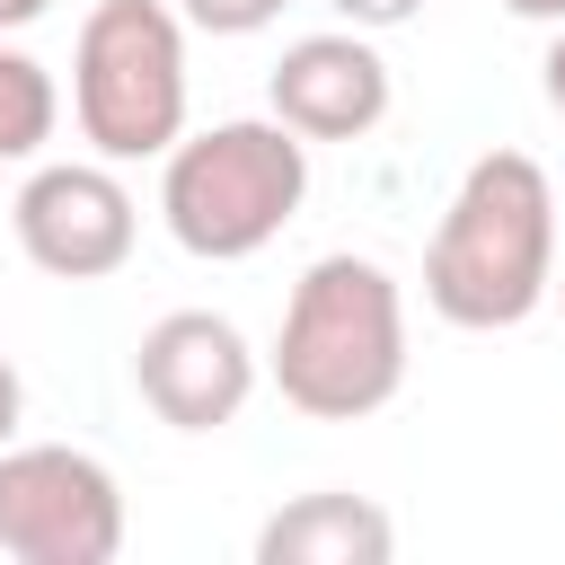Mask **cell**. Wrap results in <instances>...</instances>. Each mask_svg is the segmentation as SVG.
Masks as SVG:
<instances>
[{
    "mask_svg": "<svg viewBox=\"0 0 565 565\" xmlns=\"http://www.w3.org/2000/svg\"><path fill=\"white\" fill-rule=\"evenodd\" d=\"M556 282V185L530 150H486L450 185L424 238V309L468 335H503L547 309Z\"/></svg>",
    "mask_w": 565,
    "mask_h": 565,
    "instance_id": "1",
    "label": "cell"
},
{
    "mask_svg": "<svg viewBox=\"0 0 565 565\" xmlns=\"http://www.w3.org/2000/svg\"><path fill=\"white\" fill-rule=\"evenodd\" d=\"M265 380L309 424H362L406 388V291L380 256H318L274 327Z\"/></svg>",
    "mask_w": 565,
    "mask_h": 565,
    "instance_id": "2",
    "label": "cell"
},
{
    "mask_svg": "<svg viewBox=\"0 0 565 565\" xmlns=\"http://www.w3.org/2000/svg\"><path fill=\"white\" fill-rule=\"evenodd\" d=\"M309 203V141L282 115H230L159 150V221L203 265H247Z\"/></svg>",
    "mask_w": 565,
    "mask_h": 565,
    "instance_id": "3",
    "label": "cell"
},
{
    "mask_svg": "<svg viewBox=\"0 0 565 565\" xmlns=\"http://www.w3.org/2000/svg\"><path fill=\"white\" fill-rule=\"evenodd\" d=\"M71 124L132 168L185 132V18L168 0H97L71 35Z\"/></svg>",
    "mask_w": 565,
    "mask_h": 565,
    "instance_id": "4",
    "label": "cell"
},
{
    "mask_svg": "<svg viewBox=\"0 0 565 565\" xmlns=\"http://www.w3.org/2000/svg\"><path fill=\"white\" fill-rule=\"evenodd\" d=\"M0 556L9 565H115L124 486L97 450L9 441L0 450Z\"/></svg>",
    "mask_w": 565,
    "mask_h": 565,
    "instance_id": "5",
    "label": "cell"
},
{
    "mask_svg": "<svg viewBox=\"0 0 565 565\" xmlns=\"http://www.w3.org/2000/svg\"><path fill=\"white\" fill-rule=\"evenodd\" d=\"M18 256L53 282H106L132 265L141 203L115 177V159H26V185L9 203Z\"/></svg>",
    "mask_w": 565,
    "mask_h": 565,
    "instance_id": "6",
    "label": "cell"
},
{
    "mask_svg": "<svg viewBox=\"0 0 565 565\" xmlns=\"http://www.w3.org/2000/svg\"><path fill=\"white\" fill-rule=\"evenodd\" d=\"M256 380H265V362L238 335V318H221V309H168L132 344V388H141V406L168 433H221V424H238L247 397H256Z\"/></svg>",
    "mask_w": 565,
    "mask_h": 565,
    "instance_id": "7",
    "label": "cell"
},
{
    "mask_svg": "<svg viewBox=\"0 0 565 565\" xmlns=\"http://www.w3.org/2000/svg\"><path fill=\"white\" fill-rule=\"evenodd\" d=\"M388 53L362 26H327V35H291L282 62L265 71V106L300 132V141H362L388 124Z\"/></svg>",
    "mask_w": 565,
    "mask_h": 565,
    "instance_id": "8",
    "label": "cell"
},
{
    "mask_svg": "<svg viewBox=\"0 0 565 565\" xmlns=\"http://www.w3.org/2000/svg\"><path fill=\"white\" fill-rule=\"evenodd\" d=\"M397 556V521L371 494H291L265 530H256V565H388Z\"/></svg>",
    "mask_w": 565,
    "mask_h": 565,
    "instance_id": "9",
    "label": "cell"
},
{
    "mask_svg": "<svg viewBox=\"0 0 565 565\" xmlns=\"http://www.w3.org/2000/svg\"><path fill=\"white\" fill-rule=\"evenodd\" d=\"M53 132H62V88H53V71H44L26 44L0 35V168L44 159Z\"/></svg>",
    "mask_w": 565,
    "mask_h": 565,
    "instance_id": "10",
    "label": "cell"
},
{
    "mask_svg": "<svg viewBox=\"0 0 565 565\" xmlns=\"http://www.w3.org/2000/svg\"><path fill=\"white\" fill-rule=\"evenodd\" d=\"M194 35H256V26H274L291 0H168Z\"/></svg>",
    "mask_w": 565,
    "mask_h": 565,
    "instance_id": "11",
    "label": "cell"
},
{
    "mask_svg": "<svg viewBox=\"0 0 565 565\" xmlns=\"http://www.w3.org/2000/svg\"><path fill=\"white\" fill-rule=\"evenodd\" d=\"M344 26H362V35H388V26H406V18H424V0H327Z\"/></svg>",
    "mask_w": 565,
    "mask_h": 565,
    "instance_id": "12",
    "label": "cell"
},
{
    "mask_svg": "<svg viewBox=\"0 0 565 565\" xmlns=\"http://www.w3.org/2000/svg\"><path fill=\"white\" fill-rule=\"evenodd\" d=\"M18 424H26V380H18V362L0 353V450L18 441Z\"/></svg>",
    "mask_w": 565,
    "mask_h": 565,
    "instance_id": "13",
    "label": "cell"
},
{
    "mask_svg": "<svg viewBox=\"0 0 565 565\" xmlns=\"http://www.w3.org/2000/svg\"><path fill=\"white\" fill-rule=\"evenodd\" d=\"M539 97L565 115V26H556V35H547V53H539Z\"/></svg>",
    "mask_w": 565,
    "mask_h": 565,
    "instance_id": "14",
    "label": "cell"
},
{
    "mask_svg": "<svg viewBox=\"0 0 565 565\" xmlns=\"http://www.w3.org/2000/svg\"><path fill=\"white\" fill-rule=\"evenodd\" d=\"M53 0H0V35H18V26H35Z\"/></svg>",
    "mask_w": 565,
    "mask_h": 565,
    "instance_id": "15",
    "label": "cell"
},
{
    "mask_svg": "<svg viewBox=\"0 0 565 565\" xmlns=\"http://www.w3.org/2000/svg\"><path fill=\"white\" fill-rule=\"evenodd\" d=\"M512 18H530V26H565V0H503Z\"/></svg>",
    "mask_w": 565,
    "mask_h": 565,
    "instance_id": "16",
    "label": "cell"
},
{
    "mask_svg": "<svg viewBox=\"0 0 565 565\" xmlns=\"http://www.w3.org/2000/svg\"><path fill=\"white\" fill-rule=\"evenodd\" d=\"M547 300H556V309H565V265H556V282H547Z\"/></svg>",
    "mask_w": 565,
    "mask_h": 565,
    "instance_id": "17",
    "label": "cell"
}]
</instances>
